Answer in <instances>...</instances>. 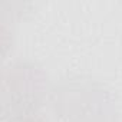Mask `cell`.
Segmentation results:
<instances>
[{"mask_svg":"<svg viewBox=\"0 0 122 122\" xmlns=\"http://www.w3.org/2000/svg\"><path fill=\"white\" fill-rule=\"evenodd\" d=\"M10 122H43L37 113H33V115H29V116H22V118H16V119H12Z\"/></svg>","mask_w":122,"mask_h":122,"instance_id":"1","label":"cell"}]
</instances>
